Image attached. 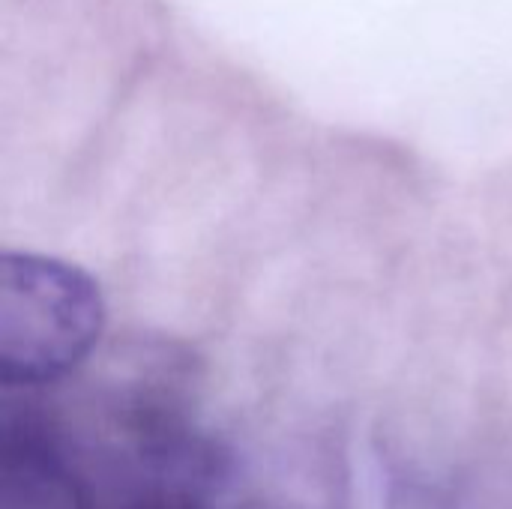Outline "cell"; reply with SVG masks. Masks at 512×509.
I'll use <instances>...</instances> for the list:
<instances>
[{"label":"cell","instance_id":"cell-1","mask_svg":"<svg viewBox=\"0 0 512 509\" xmlns=\"http://www.w3.org/2000/svg\"><path fill=\"white\" fill-rule=\"evenodd\" d=\"M105 327L99 285L75 264L6 252L0 258V381L39 390L75 372Z\"/></svg>","mask_w":512,"mask_h":509},{"label":"cell","instance_id":"cell-2","mask_svg":"<svg viewBox=\"0 0 512 509\" xmlns=\"http://www.w3.org/2000/svg\"><path fill=\"white\" fill-rule=\"evenodd\" d=\"M0 509H96L60 423L30 402L0 417Z\"/></svg>","mask_w":512,"mask_h":509},{"label":"cell","instance_id":"cell-3","mask_svg":"<svg viewBox=\"0 0 512 509\" xmlns=\"http://www.w3.org/2000/svg\"><path fill=\"white\" fill-rule=\"evenodd\" d=\"M99 509V507H96ZM102 509H210V501L174 492H108Z\"/></svg>","mask_w":512,"mask_h":509},{"label":"cell","instance_id":"cell-4","mask_svg":"<svg viewBox=\"0 0 512 509\" xmlns=\"http://www.w3.org/2000/svg\"><path fill=\"white\" fill-rule=\"evenodd\" d=\"M264 509H273V507H264Z\"/></svg>","mask_w":512,"mask_h":509}]
</instances>
